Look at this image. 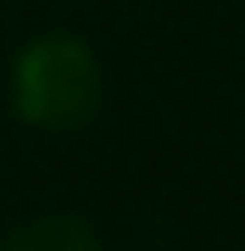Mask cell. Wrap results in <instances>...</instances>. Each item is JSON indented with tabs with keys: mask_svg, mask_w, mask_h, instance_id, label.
Listing matches in <instances>:
<instances>
[{
	"mask_svg": "<svg viewBox=\"0 0 245 251\" xmlns=\"http://www.w3.org/2000/svg\"><path fill=\"white\" fill-rule=\"evenodd\" d=\"M6 95L17 123L39 128V134H73L106 100V67L100 50L84 34L67 28H45V34L22 39V50L11 56Z\"/></svg>",
	"mask_w": 245,
	"mask_h": 251,
	"instance_id": "cell-1",
	"label": "cell"
},
{
	"mask_svg": "<svg viewBox=\"0 0 245 251\" xmlns=\"http://www.w3.org/2000/svg\"><path fill=\"white\" fill-rule=\"evenodd\" d=\"M0 251H106V240L78 212H34L0 234Z\"/></svg>",
	"mask_w": 245,
	"mask_h": 251,
	"instance_id": "cell-2",
	"label": "cell"
}]
</instances>
